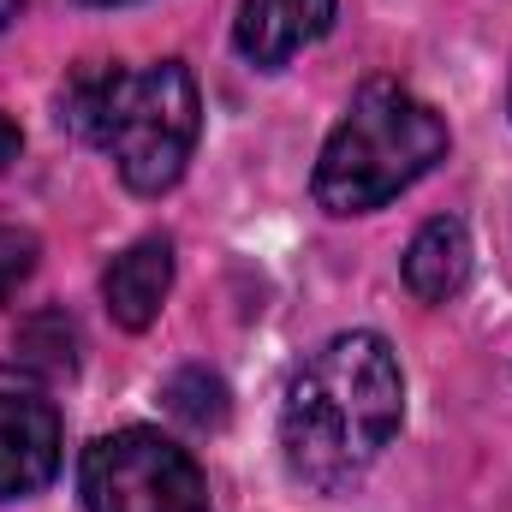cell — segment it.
Listing matches in <instances>:
<instances>
[{"label":"cell","mask_w":512,"mask_h":512,"mask_svg":"<svg viewBox=\"0 0 512 512\" xmlns=\"http://www.w3.org/2000/svg\"><path fill=\"white\" fill-rule=\"evenodd\" d=\"M18 12H24V0H0V30H6V24H12Z\"/></svg>","instance_id":"cell-12"},{"label":"cell","mask_w":512,"mask_h":512,"mask_svg":"<svg viewBox=\"0 0 512 512\" xmlns=\"http://www.w3.org/2000/svg\"><path fill=\"white\" fill-rule=\"evenodd\" d=\"M60 471V405L24 364L0 370V501H30Z\"/></svg>","instance_id":"cell-5"},{"label":"cell","mask_w":512,"mask_h":512,"mask_svg":"<svg viewBox=\"0 0 512 512\" xmlns=\"http://www.w3.org/2000/svg\"><path fill=\"white\" fill-rule=\"evenodd\" d=\"M30 274H36V239H30L24 227H6V221H0V304H6Z\"/></svg>","instance_id":"cell-10"},{"label":"cell","mask_w":512,"mask_h":512,"mask_svg":"<svg viewBox=\"0 0 512 512\" xmlns=\"http://www.w3.org/2000/svg\"><path fill=\"white\" fill-rule=\"evenodd\" d=\"M78 6H131V0H78Z\"/></svg>","instance_id":"cell-13"},{"label":"cell","mask_w":512,"mask_h":512,"mask_svg":"<svg viewBox=\"0 0 512 512\" xmlns=\"http://www.w3.org/2000/svg\"><path fill=\"white\" fill-rule=\"evenodd\" d=\"M447 155V120L393 78H370L328 131L310 191L328 215H376Z\"/></svg>","instance_id":"cell-3"},{"label":"cell","mask_w":512,"mask_h":512,"mask_svg":"<svg viewBox=\"0 0 512 512\" xmlns=\"http://www.w3.org/2000/svg\"><path fill=\"white\" fill-rule=\"evenodd\" d=\"M334 6L340 0H239L233 42L256 72H280L298 48L334 30Z\"/></svg>","instance_id":"cell-6"},{"label":"cell","mask_w":512,"mask_h":512,"mask_svg":"<svg viewBox=\"0 0 512 512\" xmlns=\"http://www.w3.org/2000/svg\"><path fill=\"white\" fill-rule=\"evenodd\" d=\"M167 292H173V239L167 233L137 239L102 268V304L126 334H143L161 316Z\"/></svg>","instance_id":"cell-7"},{"label":"cell","mask_w":512,"mask_h":512,"mask_svg":"<svg viewBox=\"0 0 512 512\" xmlns=\"http://www.w3.org/2000/svg\"><path fill=\"white\" fill-rule=\"evenodd\" d=\"M167 411L173 417H185L191 429H221L227 423V411H233V393L227 382L215 376V370H203V364H191V370H179L173 382H167Z\"/></svg>","instance_id":"cell-9"},{"label":"cell","mask_w":512,"mask_h":512,"mask_svg":"<svg viewBox=\"0 0 512 512\" xmlns=\"http://www.w3.org/2000/svg\"><path fill=\"white\" fill-rule=\"evenodd\" d=\"M507 108H512V90H507Z\"/></svg>","instance_id":"cell-14"},{"label":"cell","mask_w":512,"mask_h":512,"mask_svg":"<svg viewBox=\"0 0 512 512\" xmlns=\"http://www.w3.org/2000/svg\"><path fill=\"white\" fill-rule=\"evenodd\" d=\"M60 126L102 149L120 167L126 191L161 197L191 167L203 96L185 60H155V66L84 60L60 84Z\"/></svg>","instance_id":"cell-2"},{"label":"cell","mask_w":512,"mask_h":512,"mask_svg":"<svg viewBox=\"0 0 512 512\" xmlns=\"http://www.w3.org/2000/svg\"><path fill=\"white\" fill-rule=\"evenodd\" d=\"M471 227L459 221V215H435V221H423L417 227V239L405 245V286H411V298H423V304H453L465 286H471Z\"/></svg>","instance_id":"cell-8"},{"label":"cell","mask_w":512,"mask_h":512,"mask_svg":"<svg viewBox=\"0 0 512 512\" xmlns=\"http://www.w3.org/2000/svg\"><path fill=\"white\" fill-rule=\"evenodd\" d=\"M18 149H24V131H18L12 120H6V114H0V173L18 161Z\"/></svg>","instance_id":"cell-11"},{"label":"cell","mask_w":512,"mask_h":512,"mask_svg":"<svg viewBox=\"0 0 512 512\" xmlns=\"http://www.w3.org/2000/svg\"><path fill=\"white\" fill-rule=\"evenodd\" d=\"M405 423V376L382 334L352 328L316 346L280 399V447L298 483L334 495L358 483Z\"/></svg>","instance_id":"cell-1"},{"label":"cell","mask_w":512,"mask_h":512,"mask_svg":"<svg viewBox=\"0 0 512 512\" xmlns=\"http://www.w3.org/2000/svg\"><path fill=\"white\" fill-rule=\"evenodd\" d=\"M84 512H215L203 465L161 429H114L84 447L78 465Z\"/></svg>","instance_id":"cell-4"}]
</instances>
